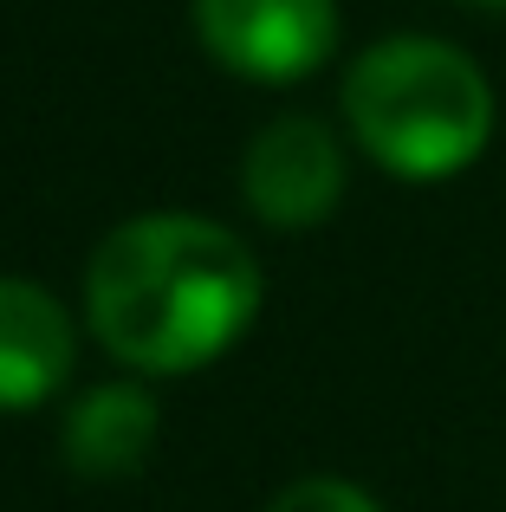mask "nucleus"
Returning <instances> with one entry per match:
<instances>
[{
    "mask_svg": "<svg viewBox=\"0 0 506 512\" xmlns=\"http://www.w3.org/2000/svg\"><path fill=\"white\" fill-rule=\"evenodd\" d=\"M85 312L117 363L150 376H189L260 312V266L228 227L202 214H137L85 273Z\"/></svg>",
    "mask_w": 506,
    "mask_h": 512,
    "instance_id": "obj_1",
    "label": "nucleus"
},
{
    "mask_svg": "<svg viewBox=\"0 0 506 512\" xmlns=\"http://www.w3.org/2000/svg\"><path fill=\"white\" fill-rule=\"evenodd\" d=\"M344 117L390 175L442 182L468 169L494 137V91L468 52L442 39H383L344 78Z\"/></svg>",
    "mask_w": 506,
    "mask_h": 512,
    "instance_id": "obj_2",
    "label": "nucleus"
},
{
    "mask_svg": "<svg viewBox=\"0 0 506 512\" xmlns=\"http://www.w3.org/2000/svg\"><path fill=\"white\" fill-rule=\"evenodd\" d=\"M195 33L208 59H221L228 72L286 85L331 59L338 7L331 0H195Z\"/></svg>",
    "mask_w": 506,
    "mask_h": 512,
    "instance_id": "obj_3",
    "label": "nucleus"
},
{
    "mask_svg": "<svg viewBox=\"0 0 506 512\" xmlns=\"http://www.w3.org/2000/svg\"><path fill=\"white\" fill-rule=\"evenodd\" d=\"M247 208L273 227H312L344 195V150L318 117H273L241 163Z\"/></svg>",
    "mask_w": 506,
    "mask_h": 512,
    "instance_id": "obj_4",
    "label": "nucleus"
},
{
    "mask_svg": "<svg viewBox=\"0 0 506 512\" xmlns=\"http://www.w3.org/2000/svg\"><path fill=\"white\" fill-rule=\"evenodd\" d=\"M72 370V318L33 279H0V409H33Z\"/></svg>",
    "mask_w": 506,
    "mask_h": 512,
    "instance_id": "obj_5",
    "label": "nucleus"
},
{
    "mask_svg": "<svg viewBox=\"0 0 506 512\" xmlns=\"http://www.w3.org/2000/svg\"><path fill=\"white\" fill-rule=\"evenodd\" d=\"M156 441V402L137 383H104L65 415V461L91 480H124Z\"/></svg>",
    "mask_w": 506,
    "mask_h": 512,
    "instance_id": "obj_6",
    "label": "nucleus"
},
{
    "mask_svg": "<svg viewBox=\"0 0 506 512\" xmlns=\"http://www.w3.org/2000/svg\"><path fill=\"white\" fill-rule=\"evenodd\" d=\"M266 512H383L377 500H370L364 487H351V480H292L286 493H279Z\"/></svg>",
    "mask_w": 506,
    "mask_h": 512,
    "instance_id": "obj_7",
    "label": "nucleus"
},
{
    "mask_svg": "<svg viewBox=\"0 0 506 512\" xmlns=\"http://www.w3.org/2000/svg\"><path fill=\"white\" fill-rule=\"evenodd\" d=\"M468 7H481V13H506V0H468Z\"/></svg>",
    "mask_w": 506,
    "mask_h": 512,
    "instance_id": "obj_8",
    "label": "nucleus"
}]
</instances>
